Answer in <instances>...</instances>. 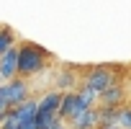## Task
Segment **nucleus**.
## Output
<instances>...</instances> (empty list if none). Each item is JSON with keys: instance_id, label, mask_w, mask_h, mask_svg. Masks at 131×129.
Segmentation results:
<instances>
[{"instance_id": "9", "label": "nucleus", "mask_w": 131, "mask_h": 129, "mask_svg": "<svg viewBox=\"0 0 131 129\" xmlns=\"http://www.w3.org/2000/svg\"><path fill=\"white\" fill-rule=\"evenodd\" d=\"M98 116H100V126H118V116H121V108L98 106Z\"/></svg>"}, {"instance_id": "12", "label": "nucleus", "mask_w": 131, "mask_h": 129, "mask_svg": "<svg viewBox=\"0 0 131 129\" xmlns=\"http://www.w3.org/2000/svg\"><path fill=\"white\" fill-rule=\"evenodd\" d=\"M98 129H118V126H98Z\"/></svg>"}, {"instance_id": "1", "label": "nucleus", "mask_w": 131, "mask_h": 129, "mask_svg": "<svg viewBox=\"0 0 131 129\" xmlns=\"http://www.w3.org/2000/svg\"><path fill=\"white\" fill-rule=\"evenodd\" d=\"M49 59H51V54L44 47H39L34 41L18 44V78H23V80L36 78L39 72H44L49 67Z\"/></svg>"}, {"instance_id": "7", "label": "nucleus", "mask_w": 131, "mask_h": 129, "mask_svg": "<svg viewBox=\"0 0 131 129\" xmlns=\"http://www.w3.org/2000/svg\"><path fill=\"white\" fill-rule=\"evenodd\" d=\"M70 129H98L100 126V116H98V106L95 108H88L85 114H80L77 119H72L67 124Z\"/></svg>"}, {"instance_id": "8", "label": "nucleus", "mask_w": 131, "mask_h": 129, "mask_svg": "<svg viewBox=\"0 0 131 129\" xmlns=\"http://www.w3.org/2000/svg\"><path fill=\"white\" fill-rule=\"evenodd\" d=\"M16 41H18V36H16V31H13L10 26H0V57H3L8 49L18 47Z\"/></svg>"}, {"instance_id": "10", "label": "nucleus", "mask_w": 131, "mask_h": 129, "mask_svg": "<svg viewBox=\"0 0 131 129\" xmlns=\"http://www.w3.org/2000/svg\"><path fill=\"white\" fill-rule=\"evenodd\" d=\"M118 129H131V106H121V116H118Z\"/></svg>"}, {"instance_id": "11", "label": "nucleus", "mask_w": 131, "mask_h": 129, "mask_svg": "<svg viewBox=\"0 0 131 129\" xmlns=\"http://www.w3.org/2000/svg\"><path fill=\"white\" fill-rule=\"evenodd\" d=\"M5 111H10V103H8V96H5V85H0V116Z\"/></svg>"}, {"instance_id": "13", "label": "nucleus", "mask_w": 131, "mask_h": 129, "mask_svg": "<svg viewBox=\"0 0 131 129\" xmlns=\"http://www.w3.org/2000/svg\"><path fill=\"white\" fill-rule=\"evenodd\" d=\"M59 129H70V126H67V124H62V126H59Z\"/></svg>"}, {"instance_id": "5", "label": "nucleus", "mask_w": 131, "mask_h": 129, "mask_svg": "<svg viewBox=\"0 0 131 129\" xmlns=\"http://www.w3.org/2000/svg\"><path fill=\"white\" fill-rule=\"evenodd\" d=\"M18 78V47L8 49L3 57H0V85L10 83Z\"/></svg>"}, {"instance_id": "6", "label": "nucleus", "mask_w": 131, "mask_h": 129, "mask_svg": "<svg viewBox=\"0 0 131 129\" xmlns=\"http://www.w3.org/2000/svg\"><path fill=\"white\" fill-rule=\"evenodd\" d=\"M123 98H126V90H123V83H113L108 90H103L100 93V98H98V106H111V108H121V106H126L123 103Z\"/></svg>"}, {"instance_id": "4", "label": "nucleus", "mask_w": 131, "mask_h": 129, "mask_svg": "<svg viewBox=\"0 0 131 129\" xmlns=\"http://www.w3.org/2000/svg\"><path fill=\"white\" fill-rule=\"evenodd\" d=\"M3 85H5V96H8L10 108H16V106L26 103L28 98H34V96H31V83H28V80H23V78H16V80L3 83Z\"/></svg>"}, {"instance_id": "3", "label": "nucleus", "mask_w": 131, "mask_h": 129, "mask_svg": "<svg viewBox=\"0 0 131 129\" xmlns=\"http://www.w3.org/2000/svg\"><path fill=\"white\" fill-rule=\"evenodd\" d=\"M90 106L85 103V98L77 93V90H70V93H64L62 96V108H59V119L64 124H70L72 119H77L80 114H85Z\"/></svg>"}, {"instance_id": "2", "label": "nucleus", "mask_w": 131, "mask_h": 129, "mask_svg": "<svg viewBox=\"0 0 131 129\" xmlns=\"http://www.w3.org/2000/svg\"><path fill=\"white\" fill-rule=\"evenodd\" d=\"M113 83H118V78H116V70L108 67V64H98V67L85 70V75H82V80H80V85H85V88H90L93 93H98V98H100V93L108 90Z\"/></svg>"}]
</instances>
